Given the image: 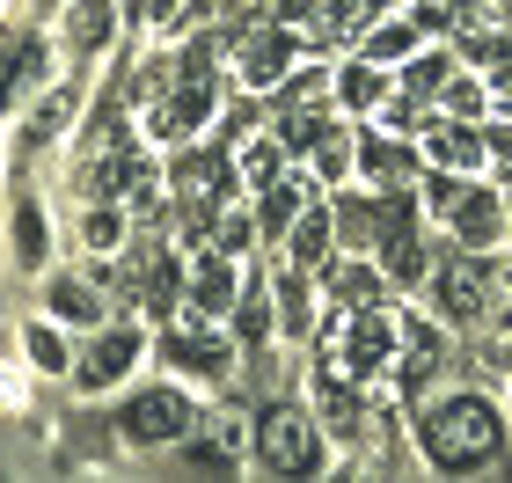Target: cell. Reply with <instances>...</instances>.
<instances>
[{"instance_id":"11","label":"cell","mask_w":512,"mask_h":483,"mask_svg":"<svg viewBox=\"0 0 512 483\" xmlns=\"http://www.w3.org/2000/svg\"><path fill=\"white\" fill-rule=\"evenodd\" d=\"M359 366H381V352H388V322L381 315H366V322H352V344H344Z\"/></svg>"},{"instance_id":"21","label":"cell","mask_w":512,"mask_h":483,"mask_svg":"<svg viewBox=\"0 0 512 483\" xmlns=\"http://www.w3.org/2000/svg\"><path fill=\"white\" fill-rule=\"evenodd\" d=\"M15 242H22V264H37V257H44V227H37V213H22Z\"/></svg>"},{"instance_id":"15","label":"cell","mask_w":512,"mask_h":483,"mask_svg":"<svg viewBox=\"0 0 512 483\" xmlns=\"http://www.w3.org/2000/svg\"><path fill=\"white\" fill-rule=\"evenodd\" d=\"M476 154H483V147L469 140V132H439V161H447V169H469Z\"/></svg>"},{"instance_id":"29","label":"cell","mask_w":512,"mask_h":483,"mask_svg":"<svg viewBox=\"0 0 512 483\" xmlns=\"http://www.w3.org/2000/svg\"><path fill=\"white\" fill-rule=\"evenodd\" d=\"M359 8H381V0H359Z\"/></svg>"},{"instance_id":"9","label":"cell","mask_w":512,"mask_h":483,"mask_svg":"<svg viewBox=\"0 0 512 483\" xmlns=\"http://www.w3.org/2000/svg\"><path fill=\"white\" fill-rule=\"evenodd\" d=\"M454 227H461V242H491L498 235V198H483V191L461 198L454 205Z\"/></svg>"},{"instance_id":"23","label":"cell","mask_w":512,"mask_h":483,"mask_svg":"<svg viewBox=\"0 0 512 483\" xmlns=\"http://www.w3.org/2000/svg\"><path fill=\"white\" fill-rule=\"evenodd\" d=\"M425 88H439V59H425V66H410V96H425Z\"/></svg>"},{"instance_id":"25","label":"cell","mask_w":512,"mask_h":483,"mask_svg":"<svg viewBox=\"0 0 512 483\" xmlns=\"http://www.w3.org/2000/svg\"><path fill=\"white\" fill-rule=\"evenodd\" d=\"M271 154H278V147H249V176H256V183H271V169H278Z\"/></svg>"},{"instance_id":"20","label":"cell","mask_w":512,"mask_h":483,"mask_svg":"<svg viewBox=\"0 0 512 483\" xmlns=\"http://www.w3.org/2000/svg\"><path fill=\"white\" fill-rule=\"evenodd\" d=\"M417 271H425V249L410 235H395V279H417Z\"/></svg>"},{"instance_id":"12","label":"cell","mask_w":512,"mask_h":483,"mask_svg":"<svg viewBox=\"0 0 512 483\" xmlns=\"http://www.w3.org/2000/svg\"><path fill=\"white\" fill-rule=\"evenodd\" d=\"M432 359H439V337H432V330H410V352H403V381H425V374H432Z\"/></svg>"},{"instance_id":"7","label":"cell","mask_w":512,"mask_h":483,"mask_svg":"<svg viewBox=\"0 0 512 483\" xmlns=\"http://www.w3.org/2000/svg\"><path fill=\"white\" fill-rule=\"evenodd\" d=\"M169 359L191 366V374H227V344L220 337H198V330H176L169 337Z\"/></svg>"},{"instance_id":"2","label":"cell","mask_w":512,"mask_h":483,"mask_svg":"<svg viewBox=\"0 0 512 483\" xmlns=\"http://www.w3.org/2000/svg\"><path fill=\"white\" fill-rule=\"evenodd\" d=\"M256 454H264V469H278V476L322 469V440H315V425L300 418L293 403H271L264 418H256Z\"/></svg>"},{"instance_id":"8","label":"cell","mask_w":512,"mask_h":483,"mask_svg":"<svg viewBox=\"0 0 512 483\" xmlns=\"http://www.w3.org/2000/svg\"><path fill=\"white\" fill-rule=\"evenodd\" d=\"M286 59H293V44L278 37V30H264V37H249L242 74H249V81H278V74H286Z\"/></svg>"},{"instance_id":"3","label":"cell","mask_w":512,"mask_h":483,"mask_svg":"<svg viewBox=\"0 0 512 483\" xmlns=\"http://www.w3.org/2000/svg\"><path fill=\"white\" fill-rule=\"evenodd\" d=\"M183 425H191V403H183V388H147V396L125 403V432L132 440H183Z\"/></svg>"},{"instance_id":"22","label":"cell","mask_w":512,"mask_h":483,"mask_svg":"<svg viewBox=\"0 0 512 483\" xmlns=\"http://www.w3.org/2000/svg\"><path fill=\"white\" fill-rule=\"evenodd\" d=\"M30 359H37V366H66V352H59L52 330H30Z\"/></svg>"},{"instance_id":"18","label":"cell","mask_w":512,"mask_h":483,"mask_svg":"<svg viewBox=\"0 0 512 483\" xmlns=\"http://www.w3.org/2000/svg\"><path fill=\"white\" fill-rule=\"evenodd\" d=\"M198 301H205V308L227 301V264H198Z\"/></svg>"},{"instance_id":"19","label":"cell","mask_w":512,"mask_h":483,"mask_svg":"<svg viewBox=\"0 0 512 483\" xmlns=\"http://www.w3.org/2000/svg\"><path fill=\"white\" fill-rule=\"evenodd\" d=\"M278 301H286V322H293V330H308V286L286 279V286H278Z\"/></svg>"},{"instance_id":"10","label":"cell","mask_w":512,"mask_h":483,"mask_svg":"<svg viewBox=\"0 0 512 483\" xmlns=\"http://www.w3.org/2000/svg\"><path fill=\"white\" fill-rule=\"evenodd\" d=\"M322 249H330V220L308 213V220L293 227V271H300V264H322Z\"/></svg>"},{"instance_id":"17","label":"cell","mask_w":512,"mask_h":483,"mask_svg":"<svg viewBox=\"0 0 512 483\" xmlns=\"http://www.w3.org/2000/svg\"><path fill=\"white\" fill-rule=\"evenodd\" d=\"M374 96H381V81H374V66H352V74H344V103H359V110H366V103H374Z\"/></svg>"},{"instance_id":"5","label":"cell","mask_w":512,"mask_h":483,"mask_svg":"<svg viewBox=\"0 0 512 483\" xmlns=\"http://www.w3.org/2000/svg\"><path fill=\"white\" fill-rule=\"evenodd\" d=\"M447 315H461V322H476L483 308H491V264H454L447 271Z\"/></svg>"},{"instance_id":"28","label":"cell","mask_w":512,"mask_h":483,"mask_svg":"<svg viewBox=\"0 0 512 483\" xmlns=\"http://www.w3.org/2000/svg\"><path fill=\"white\" fill-rule=\"evenodd\" d=\"M139 8H147V15H154V8H161V0H139Z\"/></svg>"},{"instance_id":"13","label":"cell","mask_w":512,"mask_h":483,"mask_svg":"<svg viewBox=\"0 0 512 483\" xmlns=\"http://www.w3.org/2000/svg\"><path fill=\"white\" fill-rule=\"evenodd\" d=\"M103 30H110V0H81V8H74V37L96 44Z\"/></svg>"},{"instance_id":"4","label":"cell","mask_w":512,"mask_h":483,"mask_svg":"<svg viewBox=\"0 0 512 483\" xmlns=\"http://www.w3.org/2000/svg\"><path fill=\"white\" fill-rule=\"evenodd\" d=\"M132 359H139V337H132V330H103V337H96V352L81 359V388H110Z\"/></svg>"},{"instance_id":"1","label":"cell","mask_w":512,"mask_h":483,"mask_svg":"<svg viewBox=\"0 0 512 483\" xmlns=\"http://www.w3.org/2000/svg\"><path fill=\"white\" fill-rule=\"evenodd\" d=\"M505 447V432H498V410L491 403H476V396H454V403H439L432 418H425V454L439 469H483L491 454Z\"/></svg>"},{"instance_id":"24","label":"cell","mask_w":512,"mask_h":483,"mask_svg":"<svg viewBox=\"0 0 512 483\" xmlns=\"http://www.w3.org/2000/svg\"><path fill=\"white\" fill-rule=\"evenodd\" d=\"M88 242H96V249H110V242H118V220H110V213H96V220H88Z\"/></svg>"},{"instance_id":"16","label":"cell","mask_w":512,"mask_h":483,"mask_svg":"<svg viewBox=\"0 0 512 483\" xmlns=\"http://www.w3.org/2000/svg\"><path fill=\"white\" fill-rule=\"evenodd\" d=\"M410 44H417V30L388 22V30H374V44H366V52H374V59H395V52H410Z\"/></svg>"},{"instance_id":"6","label":"cell","mask_w":512,"mask_h":483,"mask_svg":"<svg viewBox=\"0 0 512 483\" xmlns=\"http://www.w3.org/2000/svg\"><path fill=\"white\" fill-rule=\"evenodd\" d=\"M205 110H213V81H205V52H191V66H183V81H176V110L161 125H169V132L176 125H198Z\"/></svg>"},{"instance_id":"26","label":"cell","mask_w":512,"mask_h":483,"mask_svg":"<svg viewBox=\"0 0 512 483\" xmlns=\"http://www.w3.org/2000/svg\"><path fill=\"white\" fill-rule=\"evenodd\" d=\"M293 220V191H271V213H264V227H286Z\"/></svg>"},{"instance_id":"27","label":"cell","mask_w":512,"mask_h":483,"mask_svg":"<svg viewBox=\"0 0 512 483\" xmlns=\"http://www.w3.org/2000/svg\"><path fill=\"white\" fill-rule=\"evenodd\" d=\"M242 337H264V301H242Z\"/></svg>"},{"instance_id":"14","label":"cell","mask_w":512,"mask_h":483,"mask_svg":"<svg viewBox=\"0 0 512 483\" xmlns=\"http://www.w3.org/2000/svg\"><path fill=\"white\" fill-rule=\"evenodd\" d=\"M52 308L74 315V322H88V315H96V293H88V286H52Z\"/></svg>"}]
</instances>
